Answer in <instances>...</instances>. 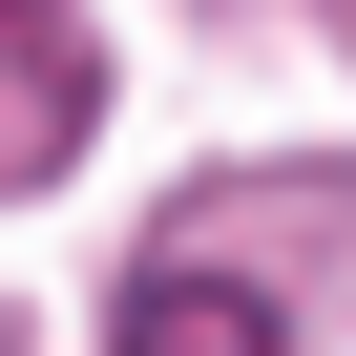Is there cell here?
I'll list each match as a JSON object with an SVG mask.
<instances>
[{"instance_id":"6da1fadb","label":"cell","mask_w":356,"mask_h":356,"mask_svg":"<svg viewBox=\"0 0 356 356\" xmlns=\"http://www.w3.org/2000/svg\"><path fill=\"white\" fill-rule=\"evenodd\" d=\"M126 356H293V314L252 273H189V252H147L126 273Z\"/></svg>"},{"instance_id":"7a4b0ae2","label":"cell","mask_w":356,"mask_h":356,"mask_svg":"<svg viewBox=\"0 0 356 356\" xmlns=\"http://www.w3.org/2000/svg\"><path fill=\"white\" fill-rule=\"evenodd\" d=\"M63 126H84V42H22V22H0V189H42Z\"/></svg>"}]
</instances>
